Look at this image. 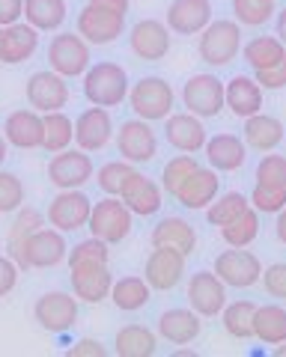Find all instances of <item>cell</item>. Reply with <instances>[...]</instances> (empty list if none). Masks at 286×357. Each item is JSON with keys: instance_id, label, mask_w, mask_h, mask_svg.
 Listing matches in <instances>:
<instances>
[{"instance_id": "obj_1", "label": "cell", "mask_w": 286, "mask_h": 357, "mask_svg": "<svg viewBox=\"0 0 286 357\" xmlns=\"http://www.w3.org/2000/svg\"><path fill=\"white\" fill-rule=\"evenodd\" d=\"M128 75L119 63L102 60L84 72V96L96 107H116L128 98Z\"/></svg>"}, {"instance_id": "obj_2", "label": "cell", "mask_w": 286, "mask_h": 357, "mask_svg": "<svg viewBox=\"0 0 286 357\" xmlns=\"http://www.w3.org/2000/svg\"><path fill=\"white\" fill-rule=\"evenodd\" d=\"M241 48V24L229 18H218L209 21V24L200 30V45H197V54L200 60L209 66H227L239 57Z\"/></svg>"}, {"instance_id": "obj_3", "label": "cell", "mask_w": 286, "mask_h": 357, "mask_svg": "<svg viewBox=\"0 0 286 357\" xmlns=\"http://www.w3.org/2000/svg\"><path fill=\"white\" fill-rule=\"evenodd\" d=\"M128 102H131V110L146 119V122H161L173 114V86L164 81L158 75H149V77H140L135 86H128Z\"/></svg>"}, {"instance_id": "obj_4", "label": "cell", "mask_w": 286, "mask_h": 357, "mask_svg": "<svg viewBox=\"0 0 286 357\" xmlns=\"http://www.w3.org/2000/svg\"><path fill=\"white\" fill-rule=\"evenodd\" d=\"M66 253H69V244H66L63 232L60 229H48L42 227L36 229L33 236L21 244V250L15 256V265L21 268V271H33V268H54L60 265L66 259Z\"/></svg>"}, {"instance_id": "obj_5", "label": "cell", "mask_w": 286, "mask_h": 357, "mask_svg": "<svg viewBox=\"0 0 286 357\" xmlns=\"http://www.w3.org/2000/svg\"><path fill=\"white\" fill-rule=\"evenodd\" d=\"M131 220H135V215L128 211V206L123 203V199L119 197H105L90 208L86 229H90V236L102 238L107 244H119L123 238H128Z\"/></svg>"}, {"instance_id": "obj_6", "label": "cell", "mask_w": 286, "mask_h": 357, "mask_svg": "<svg viewBox=\"0 0 286 357\" xmlns=\"http://www.w3.org/2000/svg\"><path fill=\"white\" fill-rule=\"evenodd\" d=\"M123 30H126V13H119V9L90 0L78 13V36H84L90 45H111L123 36Z\"/></svg>"}, {"instance_id": "obj_7", "label": "cell", "mask_w": 286, "mask_h": 357, "mask_svg": "<svg viewBox=\"0 0 286 357\" xmlns=\"http://www.w3.org/2000/svg\"><path fill=\"white\" fill-rule=\"evenodd\" d=\"M48 66L51 72L69 77H81L90 69V42L78 33H57L48 45Z\"/></svg>"}, {"instance_id": "obj_8", "label": "cell", "mask_w": 286, "mask_h": 357, "mask_svg": "<svg viewBox=\"0 0 286 357\" xmlns=\"http://www.w3.org/2000/svg\"><path fill=\"white\" fill-rule=\"evenodd\" d=\"M116 152L123 161L146 164L158 155V137L146 119H128L116 131Z\"/></svg>"}, {"instance_id": "obj_9", "label": "cell", "mask_w": 286, "mask_h": 357, "mask_svg": "<svg viewBox=\"0 0 286 357\" xmlns=\"http://www.w3.org/2000/svg\"><path fill=\"white\" fill-rule=\"evenodd\" d=\"M182 102L188 114L212 119L224 110V81H218L215 75H191L188 84L182 86Z\"/></svg>"}, {"instance_id": "obj_10", "label": "cell", "mask_w": 286, "mask_h": 357, "mask_svg": "<svg viewBox=\"0 0 286 357\" xmlns=\"http://www.w3.org/2000/svg\"><path fill=\"white\" fill-rule=\"evenodd\" d=\"M48 178L54 188L60 191H72V188H84L93 178V161L90 152L84 149H63L54 152V158L48 161Z\"/></svg>"}, {"instance_id": "obj_11", "label": "cell", "mask_w": 286, "mask_h": 357, "mask_svg": "<svg viewBox=\"0 0 286 357\" xmlns=\"http://www.w3.org/2000/svg\"><path fill=\"white\" fill-rule=\"evenodd\" d=\"M90 197H86L81 188H72V191H60L57 197L48 203V223L60 232H75L86 227L90 220Z\"/></svg>"}, {"instance_id": "obj_12", "label": "cell", "mask_w": 286, "mask_h": 357, "mask_svg": "<svg viewBox=\"0 0 286 357\" xmlns=\"http://www.w3.org/2000/svg\"><path fill=\"white\" fill-rule=\"evenodd\" d=\"M27 105L36 114H51V110H63L69 105V84L57 72H36L27 81Z\"/></svg>"}, {"instance_id": "obj_13", "label": "cell", "mask_w": 286, "mask_h": 357, "mask_svg": "<svg viewBox=\"0 0 286 357\" xmlns=\"http://www.w3.org/2000/svg\"><path fill=\"white\" fill-rule=\"evenodd\" d=\"M33 316L48 333H66L78 321V298L69 292H45L33 307Z\"/></svg>"}, {"instance_id": "obj_14", "label": "cell", "mask_w": 286, "mask_h": 357, "mask_svg": "<svg viewBox=\"0 0 286 357\" xmlns=\"http://www.w3.org/2000/svg\"><path fill=\"white\" fill-rule=\"evenodd\" d=\"M72 274V292L84 304H102L111 295L114 277L107 271V262H78L69 265Z\"/></svg>"}, {"instance_id": "obj_15", "label": "cell", "mask_w": 286, "mask_h": 357, "mask_svg": "<svg viewBox=\"0 0 286 357\" xmlns=\"http://www.w3.org/2000/svg\"><path fill=\"white\" fill-rule=\"evenodd\" d=\"M188 301L200 319H215L227 307V286L215 271H197L188 283Z\"/></svg>"}, {"instance_id": "obj_16", "label": "cell", "mask_w": 286, "mask_h": 357, "mask_svg": "<svg viewBox=\"0 0 286 357\" xmlns=\"http://www.w3.org/2000/svg\"><path fill=\"white\" fill-rule=\"evenodd\" d=\"M215 274L224 280V286L248 289V286L259 283L262 262H259L250 250H245V248H233V250H224V253L215 259Z\"/></svg>"}, {"instance_id": "obj_17", "label": "cell", "mask_w": 286, "mask_h": 357, "mask_svg": "<svg viewBox=\"0 0 286 357\" xmlns=\"http://www.w3.org/2000/svg\"><path fill=\"white\" fill-rule=\"evenodd\" d=\"M128 42H131V51H135L140 60L158 63L170 54V27L158 18H143L131 27Z\"/></svg>"}, {"instance_id": "obj_18", "label": "cell", "mask_w": 286, "mask_h": 357, "mask_svg": "<svg viewBox=\"0 0 286 357\" xmlns=\"http://www.w3.org/2000/svg\"><path fill=\"white\" fill-rule=\"evenodd\" d=\"M114 137V119L107 107H86L84 114L75 119V143L84 152H98L105 149Z\"/></svg>"}, {"instance_id": "obj_19", "label": "cell", "mask_w": 286, "mask_h": 357, "mask_svg": "<svg viewBox=\"0 0 286 357\" xmlns=\"http://www.w3.org/2000/svg\"><path fill=\"white\" fill-rule=\"evenodd\" d=\"M185 259H188V256L179 253V250H173V248H156L149 253L146 268H143V280L149 283V289L170 292V289L182 280Z\"/></svg>"}, {"instance_id": "obj_20", "label": "cell", "mask_w": 286, "mask_h": 357, "mask_svg": "<svg viewBox=\"0 0 286 357\" xmlns=\"http://www.w3.org/2000/svg\"><path fill=\"white\" fill-rule=\"evenodd\" d=\"M3 137L9 146L18 149H42V137H45V126H42V114L33 107L13 110L3 122Z\"/></svg>"}, {"instance_id": "obj_21", "label": "cell", "mask_w": 286, "mask_h": 357, "mask_svg": "<svg viewBox=\"0 0 286 357\" xmlns=\"http://www.w3.org/2000/svg\"><path fill=\"white\" fill-rule=\"evenodd\" d=\"M164 137H167L173 149L188 152V155L200 152L209 140L200 116H194V114H170L164 119Z\"/></svg>"}, {"instance_id": "obj_22", "label": "cell", "mask_w": 286, "mask_h": 357, "mask_svg": "<svg viewBox=\"0 0 286 357\" xmlns=\"http://www.w3.org/2000/svg\"><path fill=\"white\" fill-rule=\"evenodd\" d=\"M212 21L209 0H173L167 9V27L179 36H197Z\"/></svg>"}, {"instance_id": "obj_23", "label": "cell", "mask_w": 286, "mask_h": 357, "mask_svg": "<svg viewBox=\"0 0 286 357\" xmlns=\"http://www.w3.org/2000/svg\"><path fill=\"white\" fill-rule=\"evenodd\" d=\"M161 185H156L152 178H146L140 170L135 173L126 182V188L119 191V199L128 206L131 215H140V218H149L156 215V211L161 208Z\"/></svg>"}, {"instance_id": "obj_24", "label": "cell", "mask_w": 286, "mask_h": 357, "mask_svg": "<svg viewBox=\"0 0 286 357\" xmlns=\"http://www.w3.org/2000/svg\"><path fill=\"white\" fill-rule=\"evenodd\" d=\"M218 188H221V178H218V170H206V167H197V170L179 185V191L173 197L179 199L185 208H206L212 199L218 197Z\"/></svg>"}, {"instance_id": "obj_25", "label": "cell", "mask_w": 286, "mask_h": 357, "mask_svg": "<svg viewBox=\"0 0 286 357\" xmlns=\"http://www.w3.org/2000/svg\"><path fill=\"white\" fill-rule=\"evenodd\" d=\"M39 48V30L30 27L27 21H15V24L3 27V48H0V63L18 66L30 60Z\"/></svg>"}, {"instance_id": "obj_26", "label": "cell", "mask_w": 286, "mask_h": 357, "mask_svg": "<svg viewBox=\"0 0 286 357\" xmlns=\"http://www.w3.org/2000/svg\"><path fill=\"white\" fill-rule=\"evenodd\" d=\"M224 107H229L236 116L248 119L262 110V86L248 75H236L229 84H224Z\"/></svg>"}, {"instance_id": "obj_27", "label": "cell", "mask_w": 286, "mask_h": 357, "mask_svg": "<svg viewBox=\"0 0 286 357\" xmlns=\"http://www.w3.org/2000/svg\"><path fill=\"white\" fill-rule=\"evenodd\" d=\"M200 331H203V321H200V316H197L194 310H179L176 307V310L161 312V319H158V333L173 345L194 342L197 337H200Z\"/></svg>"}, {"instance_id": "obj_28", "label": "cell", "mask_w": 286, "mask_h": 357, "mask_svg": "<svg viewBox=\"0 0 286 357\" xmlns=\"http://www.w3.org/2000/svg\"><path fill=\"white\" fill-rule=\"evenodd\" d=\"M206 158L212 164V170L218 173H233L239 170L248 158V149L236 134H215L212 140H206Z\"/></svg>"}, {"instance_id": "obj_29", "label": "cell", "mask_w": 286, "mask_h": 357, "mask_svg": "<svg viewBox=\"0 0 286 357\" xmlns=\"http://www.w3.org/2000/svg\"><path fill=\"white\" fill-rule=\"evenodd\" d=\"M152 248H173L185 256H191L197 248V232L188 220L182 218H164L152 229Z\"/></svg>"}, {"instance_id": "obj_30", "label": "cell", "mask_w": 286, "mask_h": 357, "mask_svg": "<svg viewBox=\"0 0 286 357\" xmlns=\"http://www.w3.org/2000/svg\"><path fill=\"white\" fill-rule=\"evenodd\" d=\"M245 143L257 152H271L283 143V122L269 114H254L245 119Z\"/></svg>"}, {"instance_id": "obj_31", "label": "cell", "mask_w": 286, "mask_h": 357, "mask_svg": "<svg viewBox=\"0 0 286 357\" xmlns=\"http://www.w3.org/2000/svg\"><path fill=\"white\" fill-rule=\"evenodd\" d=\"M107 298L114 301V307H116V310L135 312V310H140V307H146V304H149L152 289H149V283L143 280V277L128 274V277H119V280H114L111 295H107Z\"/></svg>"}, {"instance_id": "obj_32", "label": "cell", "mask_w": 286, "mask_h": 357, "mask_svg": "<svg viewBox=\"0 0 286 357\" xmlns=\"http://www.w3.org/2000/svg\"><path fill=\"white\" fill-rule=\"evenodd\" d=\"M66 15H69L66 0H24V21L39 33L60 30Z\"/></svg>"}, {"instance_id": "obj_33", "label": "cell", "mask_w": 286, "mask_h": 357, "mask_svg": "<svg viewBox=\"0 0 286 357\" xmlns=\"http://www.w3.org/2000/svg\"><path fill=\"white\" fill-rule=\"evenodd\" d=\"M156 333L143 325H126L116 331L114 351L119 357H152L156 354Z\"/></svg>"}, {"instance_id": "obj_34", "label": "cell", "mask_w": 286, "mask_h": 357, "mask_svg": "<svg viewBox=\"0 0 286 357\" xmlns=\"http://www.w3.org/2000/svg\"><path fill=\"white\" fill-rule=\"evenodd\" d=\"M241 54H245V63L250 66V69L262 72V69L278 66L286 57V45L278 36H257V39H250L245 48H241Z\"/></svg>"}, {"instance_id": "obj_35", "label": "cell", "mask_w": 286, "mask_h": 357, "mask_svg": "<svg viewBox=\"0 0 286 357\" xmlns=\"http://www.w3.org/2000/svg\"><path fill=\"white\" fill-rule=\"evenodd\" d=\"M254 337L262 340L266 345L286 342V310L278 304L257 307L254 312Z\"/></svg>"}, {"instance_id": "obj_36", "label": "cell", "mask_w": 286, "mask_h": 357, "mask_svg": "<svg viewBox=\"0 0 286 357\" xmlns=\"http://www.w3.org/2000/svg\"><path fill=\"white\" fill-rule=\"evenodd\" d=\"M42 126H45V137H42V149L48 155L63 152L72 146L75 140V122L63 114V110H51V114H42Z\"/></svg>"}, {"instance_id": "obj_37", "label": "cell", "mask_w": 286, "mask_h": 357, "mask_svg": "<svg viewBox=\"0 0 286 357\" xmlns=\"http://www.w3.org/2000/svg\"><path fill=\"white\" fill-rule=\"evenodd\" d=\"M45 227V218L39 215L36 208H27V206H21L15 211V220H13V227H9V236H6V250H9V259H15L18 250H21V244H24L33 232Z\"/></svg>"}, {"instance_id": "obj_38", "label": "cell", "mask_w": 286, "mask_h": 357, "mask_svg": "<svg viewBox=\"0 0 286 357\" xmlns=\"http://www.w3.org/2000/svg\"><path fill=\"white\" fill-rule=\"evenodd\" d=\"M257 236H259V211L254 206H248L236 220H229L227 227H221V238L229 248H248Z\"/></svg>"}, {"instance_id": "obj_39", "label": "cell", "mask_w": 286, "mask_h": 357, "mask_svg": "<svg viewBox=\"0 0 286 357\" xmlns=\"http://www.w3.org/2000/svg\"><path fill=\"white\" fill-rule=\"evenodd\" d=\"M254 312H257L254 301H236V304L224 307L221 310L224 331L233 340H250V337H254Z\"/></svg>"}, {"instance_id": "obj_40", "label": "cell", "mask_w": 286, "mask_h": 357, "mask_svg": "<svg viewBox=\"0 0 286 357\" xmlns=\"http://www.w3.org/2000/svg\"><path fill=\"white\" fill-rule=\"evenodd\" d=\"M248 206H250V199L241 197L239 191L224 194V197H215L212 203L206 206V220L212 223V227H227V223L236 220Z\"/></svg>"}, {"instance_id": "obj_41", "label": "cell", "mask_w": 286, "mask_h": 357, "mask_svg": "<svg viewBox=\"0 0 286 357\" xmlns=\"http://www.w3.org/2000/svg\"><path fill=\"white\" fill-rule=\"evenodd\" d=\"M135 173H137V164L119 158V161H107L102 170L96 173V182H98V188H102L107 197H119V191H123L126 182Z\"/></svg>"}, {"instance_id": "obj_42", "label": "cell", "mask_w": 286, "mask_h": 357, "mask_svg": "<svg viewBox=\"0 0 286 357\" xmlns=\"http://www.w3.org/2000/svg\"><path fill=\"white\" fill-rule=\"evenodd\" d=\"M197 167H200V164H197V158H194V155H188V152L170 158L167 164H164V173H161V191L167 197H173L176 191H179V185L197 170Z\"/></svg>"}, {"instance_id": "obj_43", "label": "cell", "mask_w": 286, "mask_h": 357, "mask_svg": "<svg viewBox=\"0 0 286 357\" xmlns=\"http://www.w3.org/2000/svg\"><path fill=\"white\" fill-rule=\"evenodd\" d=\"M233 13H236V21L245 27H259L266 21L274 18V0H233Z\"/></svg>"}, {"instance_id": "obj_44", "label": "cell", "mask_w": 286, "mask_h": 357, "mask_svg": "<svg viewBox=\"0 0 286 357\" xmlns=\"http://www.w3.org/2000/svg\"><path fill=\"white\" fill-rule=\"evenodd\" d=\"M27 191H24V182L15 176V173H6L0 170V215H9V211H18L24 206Z\"/></svg>"}, {"instance_id": "obj_45", "label": "cell", "mask_w": 286, "mask_h": 357, "mask_svg": "<svg viewBox=\"0 0 286 357\" xmlns=\"http://www.w3.org/2000/svg\"><path fill=\"white\" fill-rule=\"evenodd\" d=\"M107 248H111L107 241L90 236V238H84V241L75 244V248L66 253V259H69V265H78V262H107V259H111V250H107Z\"/></svg>"}, {"instance_id": "obj_46", "label": "cell", "mask_w": 286, "mask_h": 357, "mask_svg": "<svg viewBox=\"0 0 286 357\" xmlns=\"http://www.w3.org/2000/svg\"><path fill=\"white\" fill-rule=\"evenodd\" d=\"M257 185L286 191V155H266L257 167Z\"/></svg>"}, {"instance_id": "obj_47", "label": "cell", "mask_w": 286, "mask_h": 357, "mask_svg": "<svg viewBox=\"0 0 286 357\" xmlns=\"http://www.w3.org/2000/svg\"><path fill=\"white\" fill-rule=\"evenodd\" d=\"M250 206L262 215H278V211L286 206V191L283 188H266V185H257L254 194H250Z\"/></svg>"}, {"instance_id": "obj_48", "label": "cell", "mask_w": 286, "mask_h": 357, "mask_svg": "<svg viewBox=\"0 0 286 357\" xmlns=\"http://www.w3.org/2000/svg\"><path fill=\"white\" fill-rule=\"evenodd\" d=\"M259 277H262V286H266V292L271 298L286 301V262H278V265L266 268Z\"/></svg>"}, {"instance_id": "obj_49", "label": "cell", "mask_w": 286, "mask_h": 357, "mask_svg": "<svg viewBox=\"0 0 286 357\" xmlns=\"http://www.w3.org/2000/svg\"><path fill=\"white\" fill-rule=\"evenodd\" d=\"M254 81H257L262 89H283V86H286V57H283L278 66H271V69L257 72Z\"/></svg>"}, {"instance_id": "obj_50", "label": "cell", "mask_w": 286, "mask_h": 357, "mask_svg": "<svg viewBox=\"0 0 286 357\" xmlns=\"http://www.w3.org/2000/svg\"><path fill=\"white\" fill-rule=\"evenodd\" d=\"M18 271L21 268L9 259V256H0V298H6L18 283Z\"/></svg>"}, {"instance_id": "obj_51", "label": "cell", "mask_w": 286, "mask_h": 357, "mask_svg": "<svg viewBox=\"0 0 286 357\" xmlns=\"http://www.w3.org/2000/svg\"><path fill=\"white\" fill-rule=\"evenodd\" d=\"M66 357H107V349L98 340L84 337V340L75 342L69 351H66Z\"/></svg>"}, {"instance_id": "obj_52", "label": "cell", "mask_w": 286, "mask_h": 357, "mask_svg": "<svg viewBox=\"0 0 286 357\" xmlns=\"http://www.w3.org/2000/svg\"><path fill=\"white\" fill-rule=\"evenodd\" d=\"M24 18V0H0V27H9Z\"/></svg>"}, {"instance_id": "obj_53", "label": "cell", "mask_w": 286, "mask_h": 357, "mask_svg": "<svg viewBox=\"0 0 286 357\" xmlns=\"http://www.w3.org/2000/svg\"><path fill=\"white\" fill-rule=\"evenodd\" d=\"M274 229H278V238L286 244V206L278 211V223H274Z\"/></svg>"}, {"instance_id": "obj_54", "label": "cell", "mask_w": 286, "mask_h": 357, "mask_svg": "<svg viewBox=\"0 0 286 357\" xmlns=\"http://www.w3.org/2000/svg\"><path fill=\"white\" fill-rule=\"evenodd\" d=\"M96 3H105V6H111V9H119V13H126L128 15V0H96Z\"/></svg>"}, {"instance_id": "obj_55", "label": "cell", "mask_w": 286, "mask_h": 357, "mask_svg": "<svg viewBox=\"0 0 286 357\" xmlns=\"http://www.w3.org/2000/svg\"><path fill=\"white\" fill-rule=\"evenodd\" d=\"M278 39L286 45V6L278 13Z\"/></svg>"}, {"instance_id": "obj_56", "label": "cell", "mask_w": 286, "mask_h": 357, "mask_svg": "<svg viewBox=\"0 0 286 357\" xmlns=\"http://www.w3.org/2000/svg\"><path fill=\"white\" fill-rule=\"evenodd\" d=\"M6 146H9V143H6L3 134H0V167H3V161H6Z\"/></svg>"}, {"instance_id": "obj_57", "label": "cell", "mask_w": 286, "mask_h": 357, "mask_svg": "<svg viewBox=\"0 0 286 357\" xmlns=\"http://www.w3.org/2000/svg\"><path fill=\"white\" fill-rule=\"evenodd\" d=\"M173 357H197L194 349H179V351H173Z\"/></svg>"}, {"instance_id": "obj_58", "label": "cell", "mask_w": 286, "mask_h": 357, "mask_svg": "<svg viewBox=\"0 0 286 357\" xmlns=\"http://www.w3.org/2000/svg\"><path fill=\"white\" fill-rule=\"evenodd\" d=\"M274 357H286V342H278V349H274Z\"/></svg>"}, {"instance_id": "obj_59", "label": "cell", "mask_w": 286, "mask_h": 357, "mask_svg": "<svg viewBox=\"0 0 286 357\" xmlns=\"http://www.w3.org/2000/svg\"><path fill=\"white\" fill-rule=\"evenodd\" d=\"M0 48H3V27H0Z\"/></svg>"}]
</instances>
